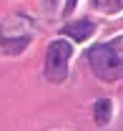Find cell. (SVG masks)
I'll list each match as a JSON object with an SVG mask.
<instances>
[{"label":"cell","instance_id":"3957f363","mask_svg":"<svg viewBox=\"0 0 123 131\" xmlns=\"http://www.w3.org/2000/svg\"><path fill=\"white\" fill-rule=\"evenodd\" d=\"M93 23L91 20H78V23H70V25H65L63 28V35H70L76 43H83L85 38H91L93 35Z\"/></svg>","mask_w":123,"mask_h":131},{"label":"cell","instance_id":"7a4b0ae2","mask_svg":"<svg viewBox=\"0 0 123 131\" xmlns=\"http://www.w3.org/2000/svg\"><path fill=\"white\" fill-rule=\"evenodd\" d=\"M73 56V48L68 40H53L45 50V78L53 83L65 81L68 76V61Z\"/></svg>","mask_w":123,"mask_h":131},{"label":"cell","instance_id":"277c9868","mask_svg":"<svg viewBox=\"0 0 123 131\" xmlns=\"http://www.w3.org/2000/svg\"><path fill=\"white\" fill-rule=\"evenodd\" d=\"M108 118H110V101L108 98H101L95 103V124L103 126V124H108Z\"/></svg>","mask_w":123,"mask_h":131},{"label":"cell","instance_id":"6da1fadb","mask_svg":"<svg viewBox=\"0 0 123 131\" xmlns=\"http://www.w3.org/2000/svg\"><path fill=\"white\" fill-rule=\"evenodd\" d=\"M88 61H91L95 76L103 81H116L123 76V56L118 53V43H106V46L91 48Z\"/></svg>","mask_w":123,"mask_h":131},{"label":"cell","instance_id":"5b68a950","mask_svg":"<svg viewBox=\"0 0 123 131\" xmlns=\"http://www.w3.org/2000/svg\"><path fill=\"white\" fill-rule=\"evenodd\" d=\"M76 3H78V0H68V3H65V8H63V13H65V15H70V13H73V8H76Z\"/></svg>","mask_w":123,"mask_h":131}]
</instances>
